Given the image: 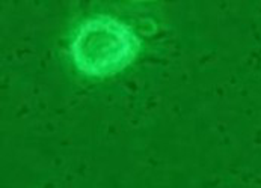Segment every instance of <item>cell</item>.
Returning a JSON list of instances; mask_svg holds the SVG:
<instances>
[{"mask_svg": "<svg viewBox=\"0 0 261 188\" xmlns=\"http://www.w3.org/2000/svg\"><path fill=\"white\" fill-rule=\"evenodd\" d=\"M142 48V39L124 21L112 15H94L82 21L70 44L79 73L106 78L130 67Z\"/></svg>", "mask_w": 261, "mask_h": 188, "instance_id": "obj_1", "label": "cell"}]
</instances>
